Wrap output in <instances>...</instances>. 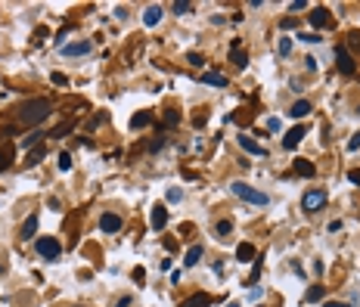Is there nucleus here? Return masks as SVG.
Segmentation results:
<instances>
[{
    "label": "nucleus",
    "instance_id": "nucleus-1",
    "mask_svg": "<svg viewBox=\"0 0 360 307\" xmlns=\"http://www.w3.org/2000/svg\"><path fill=\"white\" fill-rule=\"evenodd\" d=\"M50 112H53V102L40 96V99L25 102V106L19 109V121H22V124H40V121H44V118H47Z\"/></svg>",
    "mask_w": 360,
    "mask_h": 307
},
{
    "label": "nucleus",
    "instance_id": "nucleus-2",
    "mask_svg": "<svg viewBox=\"0 0 360 307\" xmlns=\"http://www.w3.org/2000/svg\"><path fill=\"white\" fill-rule=\"evenodd\" d=\"M230 192H233V195H239V199H242V202H248V205H258V208L270 205V195L261 192V190H255V186H248V183H242V180L230 183Z\"/></svg>",
    "mask_w": 360,
    "mask_h": 307
},
{
    "label": "nucleus",
    "instance_id": "nucleus-3",
    "mask_svg": "<svg viewBox=\"0 0 360 307\" xmlns=\"http://www.w3.org/2000/svg\"><path fill=\"white\" fill-rule=\"evenodd\" d=\"M35 249H38V254H40V258H47V261H56V258L62 254V245L56 242L53 236H40L38 242H35Z\"/></svg>",
    "mask_w": 360,
    "mask_h": 307
},
{
    "label": "nucleus",
    "instance_id": "nucleus-4",
    "mask_svg": "<svg viewBox=\"0 0 360 307\" xmlns=\"http://www.w3.org/2000/svg\"><path fill=\"white\" fill-rule=\"evenodd\" d=\"M326 202H329V195H326L323 190H307V192H304V199H301V211L314 214V211H320Z\"/></svg>",
    "mask_w": 360,
    "mask_h": 307
},
{
    "label": "nucleus",
    "instance_id": "nucleus-5",
    "mask_svg": "<svg viewBox=\"0 0 360 307\" xmlns=\"http://www.w3.org/2000/svg\"><path fill=\"white\" fill-rule=\"evenodd\" d=\"M336 59H339V72H341V75H354L357 62H354V59H351L348 47H336Z\"/></svg>",
    "mask_w": 360,
    "mask_h": 307
},
{
    "label": "nucleus",
    "instance_id": "nucleus-6",
    "mask_svg": "<svg viewBox=\"0 0 360 307\" xmlns=\"http://www.w3.org/2000/svg\"><path fill=\"white\" fill-rule=\"evenodd\" d=\"M236 140H239V146L246 149L248 155H258V158H264V155H267V149L261 146V143H255V140H252V136H248V134H239Z\"/></svg>",
    "mask_w": 360,
    "mask_h": 307
},
{
    "label": "nucleus",
    "instance_id": "nucleus-7",
    "mask_svg": "<svg viewBox=\"0 0 360 307\" xmlns=\"http://www.w3.org/2000/svg\"><path fill=\"white\" fill-rule=\"evenodd\" d=\"M90 50H94L90 40H75V44H65L62 47V56H87Z\"/></svg>",
    "mask_w": 360,
    "mask_h": 307
},
{
    "label": "nucleus",
    "instance_id": "nucleus-8",
    "mask_svg": "<svg viewBox=\"0 0 360 307\" xmlns=\"http://www.w3.org/2000/svg\"><path fill=\"white\" fill-rule=\"evenodd\" d=\"M149 224H152V230H165V227H168V211H165V205H155V208L149 211Z\"/></svg>",
    "mask_w": 360,
    "mask_h": 307
},
{
    "label": "nucleus",
    "instance_id": "nucleus-9",
    "mask_svg": "<svg viewBox=\"0 0 360 307\" xmlns=\"http://www.w3.org/2000/svg\"><path fill=\"white\" fill-rule=\"evenodd\" d=\"M121 227H124V220L118 214H103L99 217V230H103V233H118Z\"/></svg>",
    "mask_w": 360,
    "mask_h": 307
},
{
    "label": "nucleus",
    "instance_id": "nucleus-10",
    "mask_svg": "<svg viewBox=\"0 0 360 307\" xmlns=\"http://www.w3.org/2000/svg\"><path fill=\"white\" fill-rule=\"evenodd\" d=\"M162 16H165V10H162L158 3L146 6V10H143V25H146V28H152V25H158V22H162Z\"/></svg>",
    "mask_w": 360,
    "mask_h": 307
},
{
    "label": "nucleus",
    "instance_id": "nucleus-11",
    "mask_svg": "<svg viewBox=\"0 0 360 307\" xmlns=\"http://www.w3.org/2000/svg\"><path fill=\"white\" fill-rule=\"evenodd\" d=\"M311 25H314V28H326V25H332L329 10H326V6H317V10L311 13Z\"/></svg>",
    "mask_w": 360,
    "mask_h": 307
},
{
    "label": "nucleus",
    "instance_id": "nucleus-12",
    "mask_svg": "<svg viewBox=\"0 0 360 307\" xmlns=\"http://www.w3.org/2000/svg\"><path fill=\"white\" fill-rule=\"evenodd\" d=\"M236 261H242V264L255 261V245L252 242H239L236 245Z\"/></svg>",
    "mask_w": 360,
    "mask_h": 307
},
{
    "label": "nucleus",
    "instance_id": "nucleus-13",
    "mask_svg": "<svg viewBox=\"0 0 360 307\" xmlns=\"http://www.w3.org/2000/svg\"><path fill=\"white\" fill-rule=\"evenodd\" d=\"M202 84H208V87H227V78H224L221 72H211V68H208L202 75Z\"/></svg>",
    "mask_w": 360,
    "mask_h": 307
},
{
    "label": "nucleus",
    "instance_id": "nucleus-14",
    "mask_svg": "<svg viewBox=\"0 0 360 307\" xmlns=\"http://www.w3.org/2000/svg\"><path fill=\"white\" fill-rule=\"evenodd\" d=\"M149 124H152V112H137L131 118V131H143Z\"/></svg>",
    "mask_w": 360,
    "mask_h": 307
},
{
    "label": "nucleus",
    "instance_id": "nucleus-15",
    "mask_svg": "<svg viewBox=\"0 0 360 307\" xmlns=\"http://www.w3.org/2000/svg\"><path fill=\"white\" fill-rule=\"evenodd\" d=\"M301 136H304V127H292V131L286 134V140H283V146H286V149H295L298 146V143H301Z\"/></svg>",
    "mask_w": 360,
    "mask_h": 307
},
{
    "label": "nucleus",
    "instance_id": "nucleus-16",
    "mask_svg": "<svg viewBox=\"0 0 360 307\" xmlns=\"http://www.w3.org/2000/svg\"><path fill=\"white\" fill-rule=\"evenodd\" d=\"M211 304V295H205V292H199V295H189L187 301H183L180 307H208Z\"/></svg>",
    "mask_w": 360,
    "mask_h": 307
},
{
    "label": "nucleus",
    "instance_id": "nucleus-17",
    "mask_svg": "<svg viewBox=\"0 0 360 307\" xmlns=\"http://www.w3.org/2000/svg\"><path fill=\"white\" fill-rule=\"evenodd\" d=\"M199 258H202V245H189L187 254H183V264H187V267H196Z\"/></svg>",
    "mask_w": 360,
    "mask_h": 307
},
{
    "label": "nucleus",
    "instance_id": "nucleus-18",
    "mask_svg": "<svg viewBox=\"0 0 360 307\" xmlns=\"http://www.w3.org/2000/svg\"><path fill=\"white\" fill-rule=\"evenodd\" d=\"M323 295H326V288L323 286H311L304 292V304H317V301H323Z\"/></svg>",
    "mask_w": 360,
    "mask_h": 307
},
{
    "label": "nucleus",
    "instance_id": "nucleus-19",
    "mask_svg": "<svg viewBox=\"0 0 360 307\" xmlns=\"http://www.w3.org/2000/svg\"><path fill=\"white\" fill-rule=\"evenodd\" d=\"M307 112H311V102H307V99H298L295 106L289 109V115H292V118H304Z\"/></svg>",
    "mask_w": 360,
    "mask_h": 307
},
{
    "label": "nucleus",
    "instance_id": "nucleus-20",
    "mask_svg": "<svg viewBox=\"0 0 360 307\" xmlns=\"http://www.w3.org/2000/svg\"><path fill=\"white\" fill-rule=\"evenodd\" d=\"M295 174H304V177H314V174H317V168L311 165V161H304V158H295Z\"/></svg>",
    "mask_w": 360,
    "mask_h": 307
},
{
    "label": "nucleus",
    "instance_id": "nucleus-21",
    "mask_svg": "<svg viewBox=\"0 0 360 307\" xmlns=\"http://www.w3.org/2000/svg\"><path fill=\"white\" fill-rule=\"evenodd\" d=\"M35 230H38V214H31L22 224V239H31V236H35Z\"/></svg>",
    "mask_w": 360,
    "mask_h": 307
},
{
    "label": "nucleus",
    "instance_id": "nucleus-22",
    "mask_svg": "<svg viewBox=\"0 0 360 307\" xmlns=\"http://www.w3.org/2000/svg\"><path fill=\"white\" fill-rule=\"evenodd\" d=\"M13 165V146H6V149H0V171H6Z\"/></svg>",
    "mask_w": 360,
    "mask_h": 307
},
{
    "label": "nucleus",
    "instance_id": "nucleus-23",
    "mask_svg": "<svg viewBox=\"0 0 360 307\" xmlns=\"http://www.w3.org/2000/svg\"><path fill=\"white\" fill-rule=\"evenodd\" d=\"M40 136H44V134L31 131V134H28V136H25V140H22V146H25V149H31V146H40Z\"/></svg>",
    "mask_w": 360,
    "mask_h": 307
},
{
    "label": "nucleus",
    "instance_id": "nucleus-24",
    "mask_svg": "<svg viewBox=\"0 0 360 307\" xmlns=\"http://www.w3.org/2000/svg\"><path fill=\"white\" fill-rule=\"evenodd\" d=\"M44 152H47L44 146H35V149H28V165H38V161L44 158Z\"/></svg>",
    "mask_w": 360,
    "mask_h": 307
},
{
    "label": "nucleus",
    "instance_id": "nucleus-25",
    "mask_svg": "<svg viewBox=\"0 0 360 307\" xmlns=\"http://www.w3.org/2000/svg\"><path fill=\"white\" fill-rule=\"evenodd\" d=\"M233 65H236V68H246V65H248V56L242 53V50H233Z\"/></svg>",
    "mask_w": 360,
    "mask_h": 307
},
{
    "label": "nucleus",
    "instance_id": "nucleus-26",
    "mask_svg": "<svg viewBox=\"0 0 360 307\" xmlns=\"http://www.w3.org/2000/svg\"><path fill=\"white\" fill-rule=\"evenodd\" d=\"M298 40H304V44H320V34H317V31H307V34L301 31V34H298Z\"/></svg>",
    "mask_w": 360,
    "mask_h": 307
},
{
    "label": "nucleus",
    "instance_id": "nucleus-27",
    "mask_svg": "<svg viewBox=\"0 0 360 307\" xmlns=\"http://www.w3.org/2000/svg\"><path fill=\"white\" fill-rule=\"evenodd\" d=\"M192 10V3H187V0H177V3H174V13H177V16H187Z\"/></svg>",
    "mask_w": 360,
    "mask_h": 307
},
{
    "label": "nucleus",
    "instance_id": "nucleus-28",
    "mask_svg": "<svg viewBox=\"0 0 360 307\" xmlns=\"http://www.w3.org/2000/svg\"><path fill=\"white\" fill-rule=\"evenodd\" d=\"M214 230H217V236H227L230 230H233V224H230V220H217V227H214Z\"/></svg>",
    "mask_w": 360,
    "mask_h": 307
},
{
    "label": "nucleus",
    "instance_id": "nucleus-29",
    "mask_svg": "<svg viewBox=\"0 0 360 307\" xmlns=\"http://www.w3.org/2000/svg\"><path fill=\"white\" fill-rule=\"evenodd\" d=\"M292 53V40L289 38H280V56H289Z\"/></svg>",
    "mask_w": 360,
    "mask_h": 307
},
{
    "label": "nucleus",
    "instance_id": "nucleus-30",
    "mask_svg": "<svg viewBox=\"0 0 360 307\" xmlns=\"http://www.w3.org/2000/svg\"><path fill=\"white\" fill-rule=\"evenodd\" d=\"M72 127H75V121H65V124H59V127H56V131L50 134V136H62V134H69Z\"/></svg>",
    "mask_w": 360,
    "mask_h": 307
},
{
    "label": "nucleus",
    "instance_id": "nucleus-31",
    "mask_svg": "<svg viewBox=\"0 0 360 307\" xmlns=\"http://www.w3.org/2000/svg\"><path fill=\"white\" fill-rule=\"evenodd\" d=\"M59 171H72V155H69V152L59 155Z\"/></svg>",
    "mask_w": 360,
    "mask_h": 307
},
{
    "label": "nucleus",
    "instance_id": "nucleus-32",
    "mask_svg": "<svg viewBox=\"0 0 360 307\" xmlns=\"http://www.w3.org/2000/svg\"><path fill=\"white\" fill-rule=\"evenodd\" d=\"M177 121H180V115L174 112V109H168V115H165V124H168V127H174Z\"/></svg>",
    "mask_w": 360,
    "mask_h": 307
},
{
    "label": "nucleus",
    "instance_id": "nucleus-33",
    "mask_svg": "<svg viewBox=\"0 0 360 307\" xmlns=\"http://www.w3.org/2000/svg\"><path fill=\"white\" fill-rule=\"evenodd\" d=\"M187 62H189V65H205V59L199 56V53H187Z\"/></svg>",
    "mask_w": 360,
    "mask_h": 307
},
{
    "label": "nucleus",
    "instance_id": "nucleus-34",
    "mask_svg": "<svg viewBox=\"0 0 360 307\" xmlns=\"http://www.w3.org/2000/svg\"><path fill=\"white\" fill-rule=\"evenodd\" d=\"M348 44L354 47V50H360V31H351V34H348Z\"/></svg>",
    "mask_w": 360,
    "mask_h": 307
},
{
    "label": "nucleus",
    "instance_id": "nucleus-35",
    "mask_svg": "<svg viewBox=\"0 0 360 307\" xmlns=\"http://www.w3.org/2000/svg\"><path fill=\"white\" fill-rule=\"evenodd\" d=\"M183 199V192L177 190V186H171V190H168V202H180Z\"/></svg>",
    "mask_w": 360,
    "mask_h": 307
},
{
    "label": "nucleus",
    "instance_id": "nucleus-36",
    "mask_svg": "<svg viewBox=\"0 0 360 307\" xmlns=\"http://www.w3.org/2000/svg\"><path fill=\"white\" fill-rule=\"evenodd\" d=\"M348 149H351V152H357V149H360V134H354V136L348 140Z\"/></svg>",
    "mask_w": 360,
    "mask_h": 307
},
{
    "label": "nucleus",
    "instance_id": "nucleus-37",
    "mask_svg": "<svg viewBox=\"0 0 360 307\" xmlns=\"http://www.w3.org/2000/svg\"><path fill=\"white\" fill-rule=\"evenodd\" d=\"M53 84H59V87H65V84H69V78H65V75H59V72H53Z\"/></svg>",
    "mask_w": 360,
    "mask_h": 307
},
{
    "label": "nucleus",
    "instance_id": "nucleus-38",
    "mask_svg": "<svg viewBox=\"0 0 360 307\" xmlns=\"http://www.w3.org/2000/svg\"><path fill=\"white\" fill-rule=\"evenodd\" d=\"M348 180L354 183V186H360V168H357V171H351V174H348Z\"/></svg>",
    "mask_w": 360,
    "mask_h": 307
},
{
    "label": "nucleus",
    "instance_id": "nucleus-39",
    "mask_svg": "<svg viewBox=\"0 0 360 307\" xmlns=\"http://www.w3.org/2000/svg\"><path fill=\"white\" fill-rule=\"evenodd\" d=\"M267 131H280V118H267Z\"/></svg>",
    "mask_w": 360,
    "mask_h": 307
},
{
    "label": "nucleus",
    "instance_id": "nucleus-40",
    "mask_svg": "<svg viewBox=\"0 0 360 307\" xmlns=\"http://www.w3.org/2000/svg\"><path fill=\"white\" fill-rule=\"evenodd\" d=\"M304 65H307V72H317V59H314V56H307Z\"/></svg>",
    "mask_w": 360,
    "mask_h": 307
},
{
    "label": "nucleus",
    "instance_id": "nucleus-41",
    "mask_svg": "<svg viewBox=\"0 0 360 307\" xmlns=\"http://www.w3.org/2000/svg\"><path fill=\"white\" fill-rule=\"evenodd\" d=\"M326 307H351V304H345V301H326Z\"/></svg>",
    "mask_w": 360,
    "mask_h": 307
},
{
    "label": "nucleus",
    "instance_id": "nucleus-42",
    "mask_svg": "<svg viewBox=\"0 0 360 307\" xmlns=\"http://www.w3.org/2000/svg\"><path fill=\"white\" fill-rule=\"evenodd\" d=\"M115 307H131V298H121V301L115 304Z\"/></svg>",
    "mask_w": 360,
    "mask_h": 307
},
{
    "label": "nucleus",
    "instance_id": "nucleus-43",
    "mask_svg": "<svg viewBox=\"0 0 360 307\" xmlns=\"http://www.w3.org/2000/svg\"><path fill=\"white\" fill-rule=\"evenodd\" d=\"M227 307H239V304H236V301H230V304H227Z\"/></svg>",
    "mask_w": 360,
    "mask_h": 307
}]
</instances>
